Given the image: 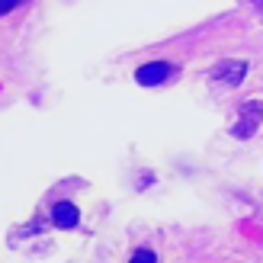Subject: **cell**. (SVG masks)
I'll use <instances>...</instances> for the list:
<instances>
[{
	"instance_id": "6da1fadb",
	"label": "cell",
	"mask_w": 263,
	"mask_h": 263,
	"mask_svg": "<svg viewBox=\"0 0 263 263\" xmlns=\"http://www.w3.org/2000/svg\"><path fill=\"white\" fill-rule=\"evenodd\" d=\"M170 74H174V64L170 61H148V64H141L135 71V81L141 87H161Z\"/></svg>"
},
{
	"instance_id": "7a4b0ae2",
	"label": "cell",
	"mask_w": 263,
	"mask_h": 263,
	"mask_svg": "<svg viewBox=\"0 0 263 263\" xmlns=\"http://www.w3.org/2000/svg\"><path fill=\"white\" fill-rule=\"evenodd\" d=\"M263 116V100H251L247 106H241V122L234 125V138H251Z\"/></svg>"
},
{
	"instance_id": "3957f363",
	"label": "cell",
	"mask_w": 263,
	"mask_h": 263,
	"mask_svg": "<svg viewBox=\"0 0 263 263\" xmlns=\"http://www.w3.org/2000/svg\"><path fill=\"white\" fill-rule=\"evenodd\" d=\"M247 68H251L247 61H218L215 71H212V77H215V81H221V84H228V87H238L244 77H247Z\"/></svg>"
},
{
	"instance_id": "277c9868",
	"label": "cell",
	"mask_w": 263,
	"mask_h": 263,
	"mask_svg": "<svg viewBox=\"0 0 263 263\" xmlns=\"http://www.w3.org/2000/svg\"><path fill=\"white\" fill-rule=\"evenodd\" d=\"M51 221H55L58 228H77L81 212H77L74 202H55V209H51Z\"/></svg>"
},
{
	"instance_id": "5b68a950",
	"label": "cell",
	"mask_w": 263,
	"mask_h": 263,
	"mask_svg": "<svg viewBox=\"0 0 263 263\" xmlns=\"http://www.w3.org/2000/svg\"><path fill=\"white\" fill-rule=\"evenodd\" d=\"M154 260H157L154 251H135L132 254V263H154Z\"/></svg>"
},
{
	"instance_id": "8992f818",
	"label": "cell",
	"mask_w": 263,
	"mask_h": 263,
	"mask_svg": "<svg viewBox=\"0 0 263 263\" xmlns=\"http://www.w3.org/2000/svg\"><path fill=\"white\" fill-rule=\"evenodd\" d=\"M20 4H23V0H0V16H7V13H10V10H16Z\"/></svg>"
},
{
	"instance_id": "52a82bcc",
	"label": "cell",
	"mask_w": 263,
	"mask_h": 263,
	"mask_svg": "<svg viewBox=\"0 0 263 263\" xmlns=\"http://www.w3.org/2000/svg\"><path fill=\"white\" fill-rule=\"evenodd\" d=\"M241 4H247V7H254V10H263V0H241Z\"/></svg>"
}]
</instances>
